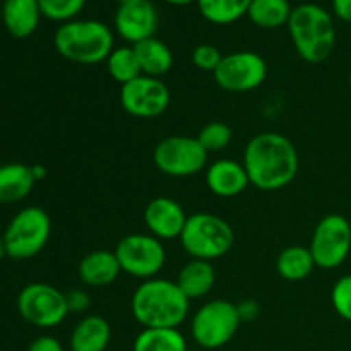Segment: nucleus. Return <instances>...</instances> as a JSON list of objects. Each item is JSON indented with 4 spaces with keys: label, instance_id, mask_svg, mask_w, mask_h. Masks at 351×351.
Returning <instances> with one entry per match:
<instances>
[{
    "label": "nucleus",
    "instance_id": "obj_31",
    "mask_svg": "<svg viewBox=\"0 0 351 351\" xmlns=\"http://www.w3.org/2000/svg\"><path fill=\"white\" fill-rule=\"evenodd\" d=\"M221 60V51H219L215 45H197V47L194 48V51H192V62H194L195 67L202 72H215Z\"/></svg>",
    "mask_w": 351,
    "mask_h": 351
},
{
    "label": "nucleus",
    "instance_id": "obj_30",
    "mask_svg": "<svg viewBox=\"0 0 351 351\" xmlns=\"http://www.w3.org/2000/svg\"><path fill=\"white\" fill-rule=\"evenodd\" d=\"M331 302L336 314L351 322V274L339 278L331 291Z\"/></svg>",
    "mask_w": 351,
    "mask_h": 351
},
{
    "label": "nucleus",
    "instance_id": "obj_28",
    "mask_svg": "<svg viewBox=\"0 0 351 351\" xmlns=\"http://www.w3.org/2000/svg\"><path fill=\"white\" fill-rule=\"evenodd\" d=\"M197 139L208 153H218V151L226 149L232 143V127L225 122H209L202 127Z\"/></svg>",
    "mask_w": 351,
    "mask_h": 351
},
{
    "label": "nucleus",
    "instance_id": "obj_11",
    "mask_svg": "<svg viewBox=\"0 0 351 351\" xmlns=\"http://www.w3.org/2000/svg\"><path fill=\"white\" fill-rule=\"evenodd\" d=\"M17 311L24 321L43 329L62 324L71 314L65 293L48 283L26 285L17 297Z\"/></svg>",
    "mask_w": 351,
    "mask_h": 351
},
{
    "label": "nucleus",
    "instance_id": "obj_4",
    "mask_svg": "<svg viewBox=\"0 0 351 351\" xmlns=\"http://www.w3.org/2000/svg\"><path fill=\"white\" fill-rule=\"evenodd\" d=\"M53 47L65 60L82 65L106 62L113 51V33L105 23L95 19H72L58 26Z\"/></svg>",
    "mask_w": 351,
    "mask_h": 351
},
{
    "label": "nucleus",
    "instance_id": "obj_40",
    "mask_svg": "<svg viewBox=\"0 0 351 351\" xmlns=\"http://www.w3.org/2000/svg\"><path fill=\"white\" fill-rule=\"evenodd\" d=\"M187 351H201V350H189V348H187Z\"/></svg>",
    "mask_w": 351,
    "mask_h": 351
},
{
    "label": "nucleus",
    "instance_id": "obj_2",
    "mask_svg": "<svg viewBox=\"0 0 351 351\" xmlns=\"http://www.w3.org/2000/svg\"><path fill=\"white\" fill-rule=\"evenodd\" d=\"M191 300L177 281L151 278L136 288L130 300L134 319L144 328H175L187 319Z\"/></svg>",
    "mask_w": 351,
    "mask_h": 351
},
{
    "label": "nucleus",
    "instance_id": "obj_42",
    "mask_svg": "<svg viewBox=\"0 0 351 351\" xmlns=\"http://www.w3.org/2000/svg\"><path fill=\"white\" fill-rule=\"evenodd\" d=\"M350 225H351V219H350Z\"/></svg>",
    "mask_w": 351,
    "mask_h": 351
},
{
    "label": "nucleus",
    "instance_id": "obj_22",
    "mask_svg": "<svg viewBox=\"0 0 351 351\" xmlns=\"http://www.w3.org/2000/svg\"><path fill=\"white\" fill-rule=\"evenodd\" d=\"M132 47L144 75L160 79L161 75L168 74L173 67V53L168 48V45L158 40L156 36L132 45Z\"/></svg>",
    "mask_w": 351,
    "mask_h": 351
},
{
    "label": "nucleus",
    "instance_id": "obj_35",
    "mask_svg": "<svg viewBox=\"0 0 351 351\" xmlns=\"http://www.w3.org/2000/svg\"><path fill=\"white\" fill-rule=\"evenodd\" d=\"M332 10L338 19L351 23V0H332Z\"/></svg>",
    "mask_w": 351,
    "mask_h": 351
},
{
    "label": "nucleus",
    "instance_id": "obj_14",
    "mask_svg": "<svg viewBox=\"0 0 351 351\" xmlns=\"http://www.w3.org/2000/svg\"><path fill=\"white\" fill-rule=\"evenodd\" d=\"M115 31L127 43L136 45L154 38L158 29L156 7L149 0L119 5L115 12Z\"/></svg>",
    "mask_w": 351,
    "mask_h": 351
},
{
    "label": "nucleus",
    "instance_id": "obj_27",
    "mask_svg": "<svg viewBox=\"0 0 351 351\" xmlns=\"http://www.w3.org/2000/svg\"><path fill=\"white\" fill-rule=\"evenodd\" d=\"M106 71H108L110 77L120 86L127 84V82L134 81L136 77L143 75L141 71L139 60L134 51V47H119L113 48L110 57L106 58Z\"/></svg>",
    "mask_w": 351,
    "mask_h": 351
},
{
    "label": "nucleus",
    "instance_id": "obj_1",
    "mask_svg": "<svg viewBox=\"0 0 351 351\" xmlns=\"http://www.w3.org/2000/svg\"><path fill=\"white\" fill-rule=\"evenodd\" d=\"M243 167L250 185L259 191H280L295 180L300 167L297 147L283 134L254 136L243 151Z\"/></svg>",
    "mask_w": 351,
    "mask_h": 351
},
{
    "label": "nucleus",
    "instance_id": "obj_10",
    "mask_svg": "<svg viewBox=\"0 0 351 351\" xmlns=\"http://www.w3.org/2000/svg\"><path fill=\"white\" fill-rule=\"evenodd\" d=\"M208 154L197 137L168 136L154 147L153 161L161 173L185 178L204 170Z\"/></svg>",
    "mask_w": 351,
    "mask_h": 351
},
{
    "label": "nucleus",
    "instance_id": "obj_8",
    "mask_svg": "<svg viewBox=\"0 0 351 351\" xmlns=\"http://www.w3.org/2000/svg\"><path fill=\"white\" fill-rule=\"evenodd\" d=\"M113 252L119 259L122 273L143 281L158 278L167 261L161 240L149 233H132L123 237Z\"/></svg>",
    "mask_w": 351,
    "mask_h": 351
},
{
    "label": "nucleus",
    "instance_id": "obj_33",
    "mask_svg": "<svg viewBox=\"0 0 351 351\" xmlns=\"http://www.w3.org/2000/svg\"><path fill=\"white\" fill-rule=\"evenodd\" d=\"M27 351H64V346L53 336H40L31 343Z\"/></svg>",
    "mask_w": 351,
    "mask_h": 351
},
{
    "label": "nucleus",
    "instance_id": "obj_38",
    "mask_svg": "<svg viewBox=\"0 0 351 351\" xmlns=\"http://www.w3.org/2000/svg\"><path fill=\"white\" fill-rule=\"evenodd\" d=\"M7 256V247L5 242H3V237H0V261Z\"/></svg>",
    "mask_w": 351,
    "mask_h": 351
},
{
    "label": "nucleus",
    "instance_id": "obj_36",
    "mask_svg": "<svg viewBox=\"0 0 351 351\" xmlns=\"http://www.w3.org/2000/svg\"><path fill=\"white\" fill-rule=\"evenodd\" d=\"M31 171H33V177L34 180H43L45 177H47V168L43 167V165H33L31 167Z\"/></svg>",
    "mask_w": 351,
    "mask_h": 351
},
{
    "label": "nucleus",
    "instance_id": "obj_9",
    "mask_svg": "<svg viewBox=\"0 0 351 351\" xmlns=\"http://www.w3.org/2000/svg\"><path fill=\"white\" fill-rule=\"evenodd\" d=\"M308 249L314 257L315 267L336 269L341 266L351 252L350 219L338 213L326 215L315 225Z\"/></svg>",
    "mask_w": 351,
    "mask_h": 351
},
{
    "label": "nucleus",
    "instance_id": "obj_7",
    "mask_svg": "<svg viewBox=\"0 0 351 351\" xmlns=\"http://www.w3.org/2000/svg\"><path fill=\"white\" fill-rule=\"evenodd\" d=\"M242 324L237 304L218 298L202 305L192 317V338L201 348L216 350L228 345Z\"/></svg>",
    "mask_w": 351,
    "mask_h": 351
},
{
    "label": "nucleus",
    "instance_id": "obj_26",
    "mask_svg": "<svg viewBox=\"0 0 351 351\" xmlns=\"http://www.w3.org/2000/svg\"><path fill=\"white\" fill-rule=\"evenodd\" d=\"M252 0H197L199 12L206 21L218 26H226L242 19Z\"/></svg>",
    "mask_w": 351,
    "mask_h": 351
},
{
    "label": "nucleus",
    "instance_id": "obj_18",
    "mask_svg": "<svg viewBox=\"0 0 351 351\" xmlns=\"http://www.w3.org/2000/svg\"><path fill=\"white\" fill-rule=\"evenodd\" d=\"M79 278L84 285L93 288H103L112 285L122 273L115 252L108 250H93L86 254L79 263Z\"/></svg>",
    "mask_w": 351,
    "mask_h": 351
},
{
    "label": "nucleus",
    "instance_id": "obj_39",
    "mask_svg": "<svg viewBox=\"0 0 351 351\" xmlns=\"http://www.w3.org/2000/svg\"><path fill=\"white\" fill-rule=\"evenodd\" d=\"M136 2H141V0H119L120 5H127V3H136Z\"/></svg>",
    "mask_w": 351,
    "mask_h": 351
},
{
    "label": "nucleus",
    "instance_id": "obj_15",
    "mask_svg": "<svg viewBox=\"0 0 351 351\" xmlns=\"http://www.w3.org/2000/svg\"><path fill=\"white\" fill-rule=\"evenodd\" d=\"M144 225L149 235L158 240L180 239L189 216L178 201L171 197H154L144 208Z\"/></svg>",
    "mask_w": 351,
    "mask_h": 351
},
{
    "label": "nucleus",
    "instance_id": "obj_24",
    "mask_svg": "<svg viewBox=\"0 0 351 351\" xmlns=\"http://www.w3.org/2000/svg\"><path fill=\"white\" fill-rule=\"evenodd\" d=\"M134 351H187L184 335L175 328H144L134 339Z\"/></svg>",
    "mask_w": 351,
    "mask_h": 351
},
{
    "label": "nucleus",
    "instance_id": "obj_34",
    "mask_svg": "<svg viewBox=\"0 0 351 351\" xmlns=\"http://www.w3.org/2000/svg\"><path fill=\"white\" fill-rule=\"evenodd\" d=\"M239 307V314L243 321H254V319L259 315V305L256 304L254 300H245L242 304H237Z\"/></svg>",
    "mask_w": 351,
    "mask_h": 351
},
{
    "label": "nucleus",
    "instance_id": "obj_13",
    "mask_svg": "<svg viewBox=\"0 0 351 351\" xmlns=\"http://www.w3.org/2000/svg\"><path fill=\"white\" fill-rule=\"evenodd\" d=\"M120 103L136 119H156L170 105V89L161 79L143 74L120 86Z\"/></svg>",
    "mask_w": 351,
    "mask_h": 351
},
{
    "label": "nucleus",
    "instance_id": "obj_32",
    "mask_svg": "<svg viewBox=\"0 0 351 351\" xmlns=\"http://www.w3.org/2000/svg\"><path fill=\"white\" fill-rule=\"evenodd\" d=\"M65 298H67L69 312H74V314H82V312H86L91 307V297L82 288L71 290L69 293H65Z\"/></svg>",
    "mask_w": 351,
    "mask_h": 351
},
{
    "label": "nucleus",
    "instance_id": "obj_6",
    "mask_svg": "<svg viewBox=\"0 0 351 351\" xmlns=\"http://www.w3.org/2000/svg\"><path fill=\"white\" fill-rule=\"evenodd\" d=\"M51 219L45 209L29 206L10 219L3 233L7 256L16 261H26L38 256L50 240Z\"/></svg>",
    "mask_w": 351,
    "mask_h": 351
},
{
    "label": "nucleus",
    "instance_id": "obj_29",
    "mask_svg": "<svg viewBox=\"0 0 351 351\" xmlns=\"http://www.w3.org/2000/svg\"><path fill=\"white\" fill-rule=\"evenodd\" d=\"M43 17L55 23H69L84 9L86 0H38Z\"/></svg>",
    "mask_w": 351,
    "mask_h": 351
},
{
    "label": "nucleus",
    "instance_id": "obj_17",
    "mask_svg": "<svg viewBox=\"0 0 351 351\" xmlns=\"http://www.w3.org/2000/svg\"><path fill=\"white\" fill-rule=\"evenodd\" d=\"M43 17L38 0H3L2 23L7 33L17 40L29 38Z\"/></svg>",
    "mask_w": 351,
    "mask_h": 351
},
{
    "label": "nucleus",
    "instance_id": "obj_3",
    "mask_svg": "<svg viewBox=\"0 0 351 351\" xmlns=\"http://www.w3.org/2000/svg\"><path fill=\"white\" fill-rule=\"evenodd\" d=\"M291 41L308 64H322L331 57L336 45V27L332 16L317 3H302L293 7L288 21Z\"/></svg>",
    "mask_w": 351,
    "mask_h": 351
},
{
    "label": "nucleus",
    "instance_id": "obj_16",
    "mask_svg": "<svg viewBox=\"0 0 351 351\" xmlns=\"http://www.w3.org/2000/svg\"><path fill=\"white\" fill-rule=\"evenodd\" d=\"M206 184L215 195L230 199L245 192V189L250 185V180L243 163L221 158L208 167Z\"/></svg>",
    "mask_w": 351,
    "mask_h": 351
},
{
    "label": "nucleus",
    "instance_id": "obj_21",
    "mask_svg": "<svg viewBox=\"0 0 351 351\" xmlns=\"http://www.w3.org/2000/svg\"><path fill=\"white\" fill-rule=\"evenodd\" d=\"M216 283L215 267L209 261L192 259L180 269L177 285L189 300L202 298L213 290Z\"/></svg>",
    "mask_w": 351,
    "mask_h": 351
},
{
    "label": "nucleus",
    "instance_id": "obj_19",
    "mask_svg": "<svg viewBox=\"0 0 351 351\" xmlns=\"http://www.w3.org/2000/svg\"><path fill=\"white\" fill-rule=\"evenodd\" d=\"M112 339V328L101 315H86L71 335V351H105Z\"/></svg>",
    "mask_w": 351,
    "mask_h": 351
},
{
    "label": "nucleus",
    "instance_id": "obj_12",
    "mask_svg": "<svg viewBox=\"0 0 351 351\" xmlns=\"http://www.w3.org/2000/svg\"><path fill=\"white\" fill-rule=\"evenodd\" d=\"M213 75L216 84L225 91H254L266 81L267 64L256 51H233L230 55H223V60Z\"/></svg>",
    "mask_w": 351,
    "mask_h": 351
},
{
    "label": "nucleus",
    "instance_id": "obj_23",
    "mask_svg": "<svg viewBox=\"0 0 351 351\" xmlns=\"http://www.w3.org/2000/svg\"><path fill=\"white\" fill-rule=\"evenodd\" d=\"M315 269L311 249L302 245H290L280 252L276 259V271L287 281H304Z\"/></svg>",
    "mask_w": 351,
    "mask_h": 351
},
{
    "label": "nucleus",
    "instance_id": "obj_25",
    "mask_svg": "<svg viewBox=\"0 0 351 351\" xmlns=\"http://www.w3.org/2000/svg\"><path fill=\"white\" fill-rule=\"evenodd\" d=\"M291 10L293 7L288 0H252L247 16L256 26L264 29H278L287 26Z\"/></svg>",
    "mask_w": 351,
    "mask_h": 351
},
{
    "label": "nucleus",
    "instance_id": "obj_20",
    "mask_svg": "<svg viewBox=\"0 0 351 351\" xmlns=\"http://www.w3.org/2000/svg\"><path fill=\"white\" fill-rule=\"evenodd\" d=\"M34 180L31 167L24 163L0 165V204H12L26 199L33 191Z\"/></svg>",
    "mask_w": 351,
    "mask_h": 351
},
{
    "label": "nucleus",
    "instance_id": "obj_37",
    "mask_svg": "<svg viewBox=\"0 0 351 351\" xmlns=\"http://www.w3.org/2000/svg\"><path fill=\"white\" fill-rule=\"evenodd\" d=\"M163 2L170 3V5H189V3L197 2V0H163Z\"/></svg>",
    "mask_w": 351,
    "mask_h": 351
},
{
    "label": "nucleus",
    "instance_id": "obj_41",
    "mask_svg": "<svg viewBox=\"0 0 351 351\" xmlns=\"http://www.w3.org/2000/svg\"><path fill=\"white\" fill-rule=\"evenodd\" d=\"M350 86H351V74H350Z\"/></svg>",
    "mask_w": 351,
    "mask_h": 351
},
{
    "label": "nucleus",
    "instance_id": "obj_5",
    "mask_svg": "<svg viewBox=\"0 0 351 351\" xmlns=\"http://www.w3.org/2000/svg\"><path fill=\"white\" fill-rule=\"evenodd\" d=\"M180 243L192 259L215 261L226 256L235 243V233L230 223L211 213L189 216L180 235Z\"/></svg>",
    "mask_w": 351,
    "mask_h": 351
}]
</instances>
